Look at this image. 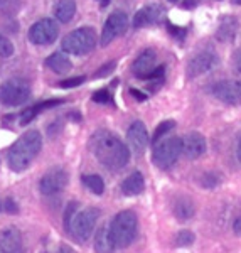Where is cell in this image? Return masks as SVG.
I'll return each mask as SVG.
<instances>
[{"mask_svg":"<svg viewBox=\"0 0 241 253\" xmlns=\"http://www.w3.org/2000/svg\"><path fill=\"white\" fill-rule=\"evenodd\" d=\"M89 149L96 161L106 169L120 170L128 164L130 150L120 137L108 130H98L89 138Z\"/></svg>","mask_w":241,"mask_h":253,"instance_id":"cell-1","label":"cell"},{"mask_svg":"<svg viewBox=\"0 0 241 253\" xmlns=\"http://www.w3.org/2000/svg\"><path fill=\"white\" fill-rule=\"evenodd\" d=\"M40 147H42V137L38 130H29L24 135H20L15 140V144L10 147L9 156H7L9 167L14 172L26 170L40 152Z\"/></svg>","mask_w":241,"mask_h":253,"instance_id":"cell-2","label":"cell"},{"mask_svg":"<svg viewBox=\"0 0 241 253\" xmlns=\"http://www.w3.org/2000/svg\"><path fill=\"white\" fill-rule=\"evenodd\" d=\"M138 231V218L133 211H120L110 223V233L115 242V247L125 250L133 243Z\"/></svg>","mask_w":241,"mask_h":253,"instance_id":"cell-3","label":"cell"},{"mask_svg":"<svg viewBox=\"0 0 241 253\" xmlns=\"http://www.w3.org/2000/svg\"><path fill=\"white\" fill-rule=\"evenodd\" d=\"M64 52L68 54H75V56H83L91 52L96 47V34L91 27H80L75 29L73 32H69L66 38L61 42Z\"/></svg>","mask_w":241,"mask_h":253,"instance_id":"cell-4","label":"cell"},{"mask_svg":"<svg viewBox=\"0 0 241 253\" xmlns=\"http://www.w3.org/2000/svg\"><path fill=\"white\" fill-rule=\"evenodd\" d=\"M182 156V140L179 137H170L159 140L154 145L152 161L159 169H170Z\"/></svg>","mask_w":241,"mask_h":253,"instance_id":"cell-5","label":"cell"},{"mask_svg":"<svg viewBox=\"0 0 241 253\" xmlns=\"http://www.w3.org/2000/svg\"><path fill=\"white\" fill-rule=\"evenodd\" d=\"M100 210L95 206L84 208L83 211H78L75 214V218L71 219V224H69V235H73L80 243L89 240V236L93 235L96 228V221L100 218Z\"/></svg>","mask_w":241,"mask_h":253,"instance_id":"cell-6","label":"cell"},{"mask_svg":"<svg viewBox=\"0 0 241 253\" xmlns=\"http://www.w3.org/2000/svg\"><path fill=\"white\" fill-rule=\"evenodd\" d=\"M31 96V86L24 80H9L0 84V103L5 107H19Z\"/></svg>","mask_w":241,"mask_h":253,"instance_id":"cell-7","label":"cell"},{"mask_svg":"<svg viewBox=\"0 0 241 253\" xmlns=\"http://www.w3.org/2000/svg\"><path fill=\"white\" fill-rule=\"evenodd\" d=\"M59 29L56 20L52 19H40L36 24H32L29 29V41L36 46H49L58 39Z\"/></svg>","mask_w":241,"mask_h":253,"instance_id":"cell-8","label":"cell"},{"mask_svg":"<svg viewBox=\"0 0 241 253\" xmlns=\"http://www.w3.org/2000/svg\"><path fill=\"white\" fill-rule=\"evenodd\" d=\"M128 29V15L121 10H117L106 19L103 31H101L100 44L101 46H108L110 42H113L117 38H120L121 34H125Z\"/></svg>","mask_w":241,"mask_h":253,"instance_id":"cell-9","label":"cell"},{"mask_svg":"<svg viewBox=\"0 0 241 253\" xmlns=\"http://www.w3.org/2000/svg\"><path fill=\"white\" fill-rule=\"evenodd\" d=\"M69 175L64 169L61 167H54V169L47 170L46 174L40 177L39 181V191L44 196H54L61 193L64 187L68 186Z\"/></svg>","mask_w":241,"mask_h":253,"instance_id":"cell-10","label":"cell"},{"mask_svg":"<svg viewBox=\"0 0 241 253\" xmlns=\"http://www.w3.org/2000/svg\"><path fill=\"white\" fill-rule=\"evenodd\" d=\"M211 93L219 101L231 107H241V81L236 80H223L218 81L211 88Z\"/></svg>","mask_w":241,"mask_h":253,"instance_id":"cell-11","label":"cell"},{"mask_svg":"<svg viewBox=\"0 0 241 253\" xmlns=\"http://www.w3.org/2000/svg\"><path fill=\"white\" fill-rule=\"evenodd\" d=\"M218 63H219L218 56L212 51L198 52V54L189 61V64H187V76H189V78H198V76H201V75H206V73H209Z\"/></svg>","mask_w":241,"mask_h":253,"instance_id":"cell-12","label":"cell"},{"mask_svg":"<svg viewBox=\"0 0 241 253\" xmlns=\"http://www.w3.org/2000/svg\"><path fill=\"white\" fill-rule=\"evenodd\" d=\"M164 7L159 5V3H150V5L142 7L140 10L133 17V27L140 29L145 26H155V24H161L164 20Z\"/></svg>","mask_w":241,"mask_h":253,"instance_id":"cell-13","label":"cell"},{"mask_svg":"<svg viewBox=\"0 0 241 253\" xmlns=\"http://www.w3.org/2000/svg\"><path fill=\"white\" fill-rule=\"evenodd\" d=\"M182 140V156L189 161H196V159L202 157L206 152V138L199 132H191Z\"/></svg>","mask_w":241,"mask_h":253,"instance_id":"cell-14","label":"cell"},{"mask_svg":"<svg viewBox=\"0 0 241 253\" xmlns=\"http://www.w3.org/2000/svg\"><path fill=\"white\" fill-rule=\"evenodd\" d=\"M155 64H157V54H155V51L154 49H145V51H142L140 54L137 56V59L133 61L132 73L137 78L147 80L152 75L154 69L157 68Z\"/></svg>","mask_w":241,"mask_h":253,"instance_id":"cell-15","label":"cell"},{"mask_svg":"<svg viewBox=\"0 0 241 253\" xmlns=\"http://www.w3.org/2000/svg\"><path fill=\"white\" fill-rule=\"evenodd\" d=\"M126 140H128L130 147H132L135 152H144V150L150 144V137L147 132V126L144 125V122L137 120L126 130Z\"/></svg>","mask_w":241,"mask_h":253,"instance_id":"cell-16","label":"cell"},{"mask_svg":"<svg viewBox=\"0 0 241 253\" xmlns=\"http://www.w3.org/2000/svg\"><path fill=\"white\" fill-rule=\"evenodd\" d=\"M22 235L17 228H3L0 231V253H22Z\"/></svg>","mask_w":241,"mask_h":253,"instance_id":"cell-17","label":"cell"},{"mask_svg":"<svg viewBox=\"0 0 241 253\" xmlns=\"http://www.w3.org/2000/svg\"><path fill=\"white\" fill-rule=\"evenodd\" d=\"M117 247L110 233V224L105 223L96 230L95 235V252L96 253H115Z\"/></svg>","mask_w":241,"mask_h":253,"instance_id":"cell-18","label":"cell"},{"mask_svg":"<svg viewBox=\"0 0 241 253\" xmlns=\"http://www.w3.org/2000/svg\"><path fill=\"white\" fill-rule=\"evenodd\" d=\"M172 213L179 221H189V219L196 214L194 201L191 198H187V196H179V198L174 199Z\"/></svg>","mask_w":241,"mask_h":253,"instance_id":"cell-19","label":"cell"},{"mask_svg":"<svg viewBox=\"0 0 241 253\" xmlns=\"http://www.w3.org/2000/svg\"><path fill=\"white\" fill-rule=\"evenodd\" d=\"M236 32H238V20L235 17H231V15H224V17L219 20L216 38L221 41V42H230V41L235 39Z\"/></svg>","mask_w":241,"mask_h":253,"instance_id":"cell-20","label":"cell"},{"mask_svg":"<svg viewBox=\"0 0 241 253\" xmlns=\"http://www.w3.org/2000/svg\"><path fill=\"white\" fill-rule=\"evenodd\" d=\"M144 189H145V179L138 170L132 172L121 182V193L125 196H138L144 193Z\"/></svg>","mask_w":241,"mask_h":253,"instance_id":"cell-21","label":"cell"},{"mask_svg":"<svg viewBox=\"0 0 241 253\" xmlns=\"http://www.w3.org/2000/svg\"><path fill=\"white\" fill-rule=\"evenodd\" d=\"M46 66L51 69V71H54L56 75H64V73L71 71L73 63L66 54H63V52H54V54H51L46 59Z\"/></svg>","mask_w":241,"mask_h":253,"instance_id":"cell-22","label":"cell"},{"mask_svg":"<svg viewBox=\"0 0 241 253\" xmlns=\"http://www.w3.org/2000/svg\"><path fill=\"white\" fill-rule=\"evenodd\" d=\"M54 17L59 20L61 24H68L69 20H73L76 14V3L75 0H58L54 5Z\"/></svg>","mask_w":241,"mask_h":253,"instance_id":"cell-23","label":"cell"},{"mask_svg":"<svg viewBox=\"0 0 241 253\" xmlns=\"http://www.w3.org/2000/svg\"><path fill=\"white\" fill-rule=\"evenodd\" d=\"M81 182H83V184L86 186L93 194L101 196V194L105 193V182H103V179H101L98 174H86V175H83V177H81Z\"/></svg>","mask_w":241,"mask_h":253,"instance_id":"cell-24","label":"cell"},{"mask_svg":"<svg viewBox=\"0 0 241 253\" xmlns=\"http://www.w3.org/2000/svg\"><path fill=\"white\" fill-rule=\"evenodd\" d=\"M174 126H175V122H174V120H165V122H161L157 128H155V132H154L152 138H150V144L155 145L159 140H162V137H164L165 133H169L170 130L174 128Z\"/></svg>","mask_w":241,"mask_h":253,"instance_id":"cell-25","label":"cell"},{"mask_svg":"<svg viewBox=\"0 0 241 253\" xmlns=\"http://www.w3.org/2000/svg\"><path fill=\"white\" fill-rule=\"evenodd\" d=\"M221 182V174L219 172H214V170H211V172H204L201 177H199V184L202 187H206V189H212V187H216Z\"/></svg>","mask_w":241,"mask_h":253,"instance_id":"cell-26","label":"cell"},{"mask_svg":"<svg viewBox=\"0 0 241 253\" xmlns=\"http://www.w3.org/2000/svg\"><path fill=\"white\" fill-rule=\"evenodd\" d=\"M194 240H196V236L193 231H189V230H182V231H179L177 236H175V245L177 247H191V245L194 243Z\"/></svg>","mask_w":241,"mask_h":253,"instance_id":"cell-27","label":"cell"},{"mask_svg":"<svg viewBox=\"0 0 241 253\" xmlns=\"http://www.w3.org/2000/svg\"><path fill=\"white\" fill-rule=\"evenodd\" d=\"M40 112H42V107H40V103L34 105V107H31V108H27L26 112L20 115V125L31 124V122L34 120L36 117H38V113H40Z\"/></svg>","mask_w":241,"mask_h":253,"instance_id":"cell-28","label":"cell"},{"mask_svg":"<svg viewBox=\"0 0 241 253\" xmlns=\"http://www.w3.org/2000/svg\"><path fill=\"white\" fill-rule=\"evenodd\" d=\"M12 54H14V44L10 42L9 38H5V36L0 32V56H2V58H9Z\"/></svg>","mask_w":241,"mask_h":253,"instance_id":"cell-29","label":"cell"},{"mask_svg":"<svg viewBox=\"0 0 241 253\" xmlns=\"http://www.w3.org/2000/svg\"><path fill=\"white\" fill-rule=\"evenodd\" d=\"M78 213V203H69L66 211H64V230L69 231V224H71V219L75 218V214Z\"/></svg>","mask_w":241,"mask_h":253,"instance_id":"cell-30","label":"cell"},{"mask_svg":"<svg viewBox=\"0 0 241 253\" xmlns=\"http://www.w3.org/2000/svg\"><path fill=\"white\" fill-rule=\"evenodd\" d=\"M93 101H96V103H110L112 95L108 93V89H100V91L93 93Z\"/></svg>","mask_w":241,"mask_h":253,"instance_id":"cell-31","label":"cell"},{"mask_svg":"<svg viewBox=\"0 0 241 253\" xmlns=\"http://www.w3.org/2000/svg\"><path fill=\"white\" fill-rule=\"evenodd\" d=\"M81 83H84V76H76V78H69V80H64V81H61L59 83V86L61 88H76V86H80Z\"/></svg>","mask_w":241,"mask_h":253,"instance_id":"cell-32","label":"cell"},{"mask_svg":"<svg viewBox=\"0 0 241 253\" xmlns=\"http://www.w3.org/2000/svg\"><path fill=\"white\" fill-rule=\"evenodd\" d=\"M115 66H117L115 61H112V63H106L105 66H101V68L95 73V78H105V76H108L110 73H112L113 69H115Z\"/></svg>","mask_w":241,"mask_h":253,"instance_id":"cell-33","label":"cell"},{"mask_svg":"<svg viewBox=\"0 0 241 253\" xmlns=\"http://www.w3.org/2000/svg\"><path fill=\"white\" fill-rule=\"evenodd\" d=\"M3 208H5V211L7 213H10V214H14V213H17V205L14 203V199H5V203H3Z\"/></svg>","mask_w":241,"mask_h":253,"instance_id":"cell-34","label":"cell"},{"mask_svg":"<svg viewBox=\"0 0 241 253\" xmlns=\"http://www.w3.org/2000/svg\"><path fill=\"white\" fill-rule=\"evenodd\" d=\"M167 27H169V32H170V34L179 36V38H184V34H186L182 27H175V26H172V24H167Z\"/></svg>","mask_w":241,"mask_h":253,"instance_id":"cell-35","label":"cell"},{"mask_svg":"<svg viewBox=\"0 0 241 253\" xmlns=\"http://www.w3.org/2000/svg\"><path fill=\"white\" fill-rule=\"evenodd\" d=\"M233 231L241 236V214L235 219V221H233Z\"/></svg>","mask_w":241,"mask_h":253,"instance_id":"cell-36","label":"cell"},{"mask_svg":"<svg viewBox=\"0 0 241 253\" xmlns=\"http://www.w3.org/2000/svg\"><path fill=\"white\" fill-rule=\"evenodd\" d=\"M235 68H236V71L241 73V51H238L235 54Z\"/></svg>","mask_w":241,"mask_h":253,"instance_id":"cell-37","label":"cell"},{"mask_svg":"<svg viewBox=\"0 0 241 253\" xmlns=\"http://www.w3.org/2000/svg\"><path fill=\"white\" fill-rule=\"evenodd\" d=\"M130 93H132V95L135 96V98H138V100H140V101H145V100H147V96L144 95V93L137 91V89H130Z\"/></svg>","mask_w":241,"mask_h":253,"instance_id":"cell-38","label":"cell"},{"mask_svg":"<svg viewBox=\"0 0 241 253\" xmlns=\"http://www.w3.org/2000/svg\"><path fill=\"white\" fill-rule=\"evenodd\" d=\"M236 157H238V161H240V164H241V137H240V140H238V147H236Z\"/></svg>","mask_w":241,"mask_h":253,"instance_id":"cell-39","label":"cell"},{"mask_svg":"<svg viewBox=\"0 0 241 253\" xmlns=\"http://www.w3.org/2000/svg\"><path fill=\"white\" fill-rule=\"evenodd\" d=\"M9 7V0H0V12L5 10Z\"/></svg>","mask_w":241,"mask_h":253,"instance_id":"cell-40","label":"cell"},{"mask_svg":"<svg viewBox=\"0 0 241 253\" xmlns=\"http://www.w3.org/2000/svg\"><path fill=\"white\" fill-rule=\"evenodd\" d=\"M100 2H101V7H106V5H108L110 0H100Z\"/></svg>","mask_w":241,"mask_h":253,"instance_id":"cell-41","label":"cell"},{"mask_svg":"<svg viewBox=\"0 0 241 253\" xmlns=\"http://www.w3.org/2000/svg\"><path fill=\"white\" fill-rule=\"evenodd\" d=\"M235 3H238V5H241V0H233Z\"/></svg>","mask_w":241,"mask_h":253,"instance_id":"cell-42","label":"cell"},{"mask_svg":"<svg viewBox=\"0 0 241 253\" xmlns=\"http://www.w3.org/2000/svg\"><path fill=\"white\" fill-rule=\"evenodd\" d=\"M169 2H172V3H177V2H179V0H169Z\"/></svg>","mask_w":241,"mask_h":253,"instance_id":"cell-43","label":"cell"}]
</instances>
